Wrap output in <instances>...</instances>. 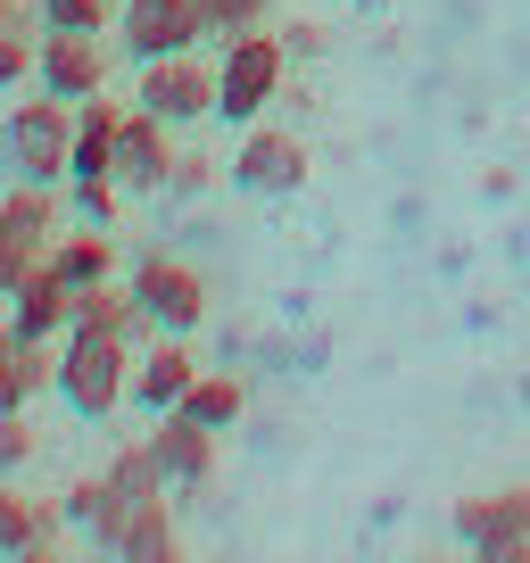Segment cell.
Instances as JSON below:
<instances>
[{
	"instance_id": "cell-1",
	"label": "cell",
	"mask_w": 530,
	"mask_h": 563,
	"mask_svg": "<svg viewBox=\"0 0 530 563\" xmlns=\"http://www.w3.org/2000/svg\"><path fill=\"white\" fill-rule=\"evenodd\" d=\"M58 398L75 422H108L133 398V340L117 332H58Z\"/></svg>"
},
{
	"instance_id": "cell-2",
	"label": "cell",
	"mask_w": 530,
	"mask_h": 563,
	"mask_svg": "<svg viewBox=\"0 0 530 563\" xmlns=\"http://www.w3.org/2000/svg\"><path fill=\"white\" fill-rule=\"evenodd\" d=\"M283 84H290V51H283L274 25H257V34L224 42V58H216V117L224 124H257L265 108L283 100Z\"/></svg>"
},
{
	"instance_id": "cell-3",
	"label": "cell",
	"mask_w": 530,
	"mask_h": 563,
	"mask_svg": "<svg viewBox=\"0 0 530 563\" xmlns=\"http://www.w3.org/2000/svg\"><path fill=\"white\" fill-rule=\"evenodd\" d=\"M67 150H75V108H67V100L34 91V100L9 108V124H0V158H9V175H25V183H67Z\"/></svg>"
},
{
	"instance_id": "cell-4",
	"label": "cell",
	"mask_w": 530,
	"mask_h": 563,
	"mask_svg": "<svg viewBox=\"0 0 530 563\" xmlns=\"http://www.w3.org/2000/svg\"><path fill=\"white\" fill-rule=\"evenodd\" d=\"M133 299H142V316H150V332H199L208 323V274H199L191 257H175V249H142L133 257Z\"/></svg>"
},
{
	"instance_id": "cell-5",
	"label": "cell",
	"mask_w": 530,
	"mask_h": 563,
	"mask_svg": "<svg viewBox=\"0 0 530 563\" xmlns=\"http://www.w3.org/2000/svg\"><path fill=\"white\" fill-rule=\"evenodd\" d=\"M84 547H91V555H117V563H175L183 539H175V506H166V489L158 497L108 489V514H100V530H84Z\"/></svg>"
},
{
	"instance_id": "cell-6",
	"label": "cell",
	"mask_w": 530,
	"mask_h": 563,
	"mask_svg": "<svg viewBox=\"0 0 530 563\" xmlns=\"http://www.w3.org/2000/svg\"><path fill=\"white\" fill-rule=\"evenodd\" d=\"M133 108H150L158 124L191 133L199 117H216V67H199V51L150 58V67H142V84H133Z\"/></svg>"
},
{
	"instance_id": "cell-7",
	"label": "cell",
	"mask_w": 530,
	"mask_h": 563,
	"mask_svg": "<svg viewBox=\"0 0 530 563\" xmlns=\"http://www.w3.org/2000/svg\"><path fill=\"white\" fill-rule=\"evenodd\" d=\"M456 547L481 563H522L530 555V489H489L456 506Z\"/></svg>"
},
{
	"instance_id": "cell-8",
	"label": "cell",
	"mask_w": 530,
	"mask_h": 563,
	"mask_svg": "<svg viewBox=\"0 0 530 563\" xmlns=\"http://www.w3.org/2000/svg\"><path fill=\"white\" fill-rule=\"evenodd\" d=\"M232 183L241 199H290L307 183V141L299 133H274V124H241V150H232Z\"/></svg>"
},
{
	"instance_id": "cell-9",
	"label": "cell",
	"mask_w": 530,
	"mask_h": 563,
	"mask_svg": "<svg viewBox=\"0 0 530 563\" xmlns=\"http://www.w3.org/2000/svg\"><path fill=\"white\" fill-rule=\"evenodd\" d=\"M117 42H124L133 67H150V58L199 51L208 25H199V0H124V9H117Z\"/></svg>"
},
{
	"instance_id": "cell-10",
	"label": "cell",
	"mask_w": 530,
	"mask_h": 563,
	"mask_svg": "<svg viewBox=\"0 0 530 563\" xmlns=\"http://www.w3.org/2000/svg\"><path fill=\"white\" fill-rule=\"evenodd\" d=\"M175 175V124H158L150 108H124L117 124V191L124 199H158Z\"/></svg>"
},
{
	"instance_id": "cell-11",
	"label": "cell",
	"mask_w": 530,
	"mask_h": 563,
	"mask_svg": "<svg viewBox=\"0 0 530 563\" xmlns=\"http://www.w3.org/2000/svg\"><path fill=\"white\" fill-rule=\"evenodd\" d=\"M34 84L51 91V100L84 108L91 91L108 84V58H100V34H58V25H42V51H34Z\"/></svg>"
},
{
	"instance_id": "cell-12",
	"label": "cell",
	"mask_w": 530,
	"mask_h": 563,
	"mask_svg": "<svg viewBox=\"0 0 530 563\" xmlns=\"http://www.w3.org/2000/svg\"><path fill=\"white\" fill-rule=\"evenodd\" d=\"M216 440L224 431H208L199 415H150V456H158V473H166V489H208V473H216Z\"/></svg>"
},
{
	"instance_id": "cell-13",
	"label": "cell",
	"mask_w": 530,
	"mask_h": 563,
	"mask_svg": "<svg viewBox=\"0 0 530 563\" xmlns=\"http://www.w3.org/2000/svg\"><path fill=\"white\" fill-rule=\"evenodd\" d=\"M42 389H58V340H25L0 323V415H25Z\"/></svg>"
},
{
	"instance_id": "cell-14",
	"label": "cell",
	"mask_w": 530,
	"mask_h": 563,
	"mask_svg": "<svg viewBox=\"0 0 530 563\" xmlns=\"http://www.w3.org/2000/svg\"><path fill=\"white\" fill-rule=\"evenodd\" d=\"M117 124H124V108L108 100V91H91V100L75 108V150H67V183H117Z\"/></svg>"
},
{
	"instance_id": "cell-15",
	"label": "cell",
	"mask_w": 530,
	"mask_h": 563,
	"mask_svg": "<svg viewBox=\"0 0 530 563\" xmlns=\"http://www.w3.org/2000/svg\"><path fill=\"white\" fill-rule=\"evenodd\" d=\"M191 382H199V356L183 349L175 332H158V349L133 365V406H142V415H175V406L191 398Z\"/></svg>"
},
{
	"instance_id": "cell-16",
	"label": "cell",
	"mask_w": 530,
	"mask_h": 563,
	"mask_svg": "<svg viewBox=\"0 0 530 563\" xmlns=\"http://www.w3.org/2000/svg\"><path fill=\"white\" fill-rule=\"evenodd\" d=\"M67 307H75L67 274H58V265L42 257L34 274L18 282V299L0 307V316H9V332H25V340H58V332H67Z\"/></svg>"
},
{
	"instance_id": "cell-17",
	"label": "cell",
	"mask_w": 530,
	"mask_h": 563,
	"mask_svg": "<svg viewBox=\"0 0 530 563\" xmlns=\"http://www.w3.org/2000/svg\"><path fill=\"white\" fill-rule=\"evenodd\" d=\"M58 530H67V514H58V506H34V497L0 489V555H9V563H51L58 555Z\"/></svg>"
},
{
	"instance_id": "cell-18",
	"label": "cell",
	"mask_w": 530,
	"mask_h": 563,
	"mask_svg": "<svg viewBox=\"0 0 530 563\" xmlns=\"http://www.w3.org/2000/svg\"><path fill=\"white\" fill-rule=\"evenodd\" d=\"M0 232H18V241H34V249H51L58 232H67V199H58V183H9L0 191Z\"/></svg>"
},
{
	"instance_id": "cell-19",
	"label": "cell",
	"mask_w": 530,
	"mask_h": 563,
	"mask_svg": "<svg viewBox=\"0 0 530 563\" xmlns=\"http://www.w3.org/2000/svg\"><path fill=\"white\" fill-rule=\"evenodd\" d=\"M67 332H117V340H133V332H150V316H142V299H133V282H91V290H75V307H67Z\"/></svg>"
},
{
	"instance_id": "cell-20",
	"label": "cell",
	"mask_w": 530,
	"mask_h": 563,
	"mask_svg": "<svg viewBox=\"0 0 530 563\" xmlns=\"http://www.w3.org/2000/svg\"><path fill=\"white\" fill-rule=\"evenodd\" d=\"M51 265L67 274V290H91V282H117V241H108V224H75L51 241Z\"/></svg>"
},
{
	"instance_id": "cell-21",
	"label": "cell",
	"mask_w": 530,
	"mask_h": 563,
	"mask_svg": "<svg viewBox=\"0 0 530 563\" xmlns=\"http://www.w3.org/2000/svg\"><path fill=\"white\" fill-rule=\"evenodd\" d=\"M183 415H199L208 431H232V422L249 415V382H241V373H199L191 398H183Z\"/></svg>"
},
{
	"instance_id": "cell-22",
	"label": "cell",
	"mask_w": 530,
	"mask_h": 563,
	"mask_svg": "<svg viewBox=\"0 0 530 563\" xmlns=\"http://www.w3.org/2000/svg\"><path fill=\"white\" fill-rule=\"evenodd\" d=\"M199 25H208V42H241L274 25V0H199Z\"/></svg>"
},
{
	"instance_id": "cell-23",
	"label": "cell",
	"mask_w": 530,
	"mask_h": 563,
	"mask_svg": "<svg viewBox=\"0 0 530 563\" xmlns=\"http://www.w3.org/2000/svg\"><path fill=\"white\" fill-rule=\"evenodd\" d=\"M34 9H42V25H58V34H108L124 0H34Z\"/></svg>"
},
{
	"instance_id": "cell-24",
	"label": "cell",
	"mask_w": 530,
	"mask_h": 563,
	"mask_svg": "<svg viewBox=\"0 0 530 563\" xmlns=\"http://www.w3.org/2000/svg\"><path fill=\"white\" fill-rule=\"evenodd\" d=\"M34 51H42V25H0V91L34 84Z\"/></svg>"
},
{
	"instance_id": "cell-25",
	"label": "cell",
	"mask_w": 530,
	"mask_h": 563,
	"mask_svg": "<svg viewBox=\"0 0 530 563\" xmlns=\"http://www.w3.org/2000/svg\"><path fill=\"white\" fill-rule=\"evenodd\" d=\"M58 514H67V530H100V514H108V473H84V481H67Z\"/></svg>"
},
{
	"instance_id": "cell-26",
	"label": "cell",
	"mask_w": 530,
	"mask_h": 563,
	"mask_svg": "<svg viewBox=\"0 0 530 563\" xmlns=\"http://www.w3.org/2000/svg\"><path fill=\"white\" fill-rule=\"evenodd\" d=\"M208 183H216V158H208V150H175V175H166V191H158V199L191 208V199L208 191Z\"/></svg>"
},
{
	"instance_id": "cell-27",
	"label": "cell",
	"mask_w": 530,
	"mask_h": 563,
	"mask_svg": "<svg viewBox=\"0 0 530 563\" xmlns=\"http://www.w3.org/2000/svg\"><path fill=\"white\" fill-rule=\"evenodd\" d=\"M274 34H283L290 67H316V58L332 51V25H316V18H283V25H274Z\"/></svg>"
},
{
	"instance_id": "cell-28",
	"label": "cell",
	"mask_w": 530,
	"mask_h": 563,
	"mask_svg": "<svg viewBox=\"0 0 530 563\" xmlns=\"http://www.w3.org/2000/svg\"><path fill=\"white\" fill-rule=\"evenodd\" d=\"M51 257V249H34V241H18V232H0V307L18 299V282L34 274V265Z\"/></svg>"
},
{
	"instance_id": "cell-29",
	"label": "cell",
	"mask_w": 530,
	"mask_h": 563,
	"mask_svg": "<svg viewBox=\"0 0 530 563\" xmlns=\"http://www.w3.org/2000/svg\"><path fill=\"white\" fill-rule=\"evenodd\" d=\"M67 208L84 216V224H108V216L124 208V191H117V183H67Z\"/></svg>"
},
{
	"instance_id": "cell-30",
	"label": "cell",
	"mask_w": 530,
	"mask_h": 563,
	"mask_svg": "<svg viewBox=\"0 0 530 563\" xmlns=\"http://www.w3.org/2000/svg\"><path fill=\"white\" fill-rule=\"evenodd\" d=\"M25 464H34V431H25V415H0V481Z\"/></svg>"
}]
</instances>
